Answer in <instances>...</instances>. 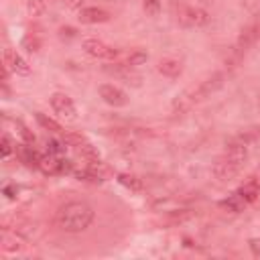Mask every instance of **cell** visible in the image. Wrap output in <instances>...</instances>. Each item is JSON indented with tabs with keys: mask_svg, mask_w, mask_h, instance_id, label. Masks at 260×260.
Instances as JSON below:
<instances>
[{
	"mask_svg": "<svg viewBox=\"0 0 260 260\" xmlns=\"http://www.w3.org/2000/svg\"><path fill=\"white\" fill-rule=\"evenodd\" d=\"M95 211L85 201H69L55 211V225L67 234L85 232L93 223Z\"/></svg>",
	"mask_w": 260,
	"mask_h": 260,
	"instance_id": "obj_1",
	"label": "cell"
},
{
	"mask_svg": "<svg viewBox=\"0 0 260 260\" xmlns=\"http://www.w3.org/2000/svg\"><path fill=\"white\" fill-rule=\"evenodd\" d=\"M246 158H248V146L238 144V142H230L228 148H225V152L213 165V177L219 183L232 181L242 171Z\"/></svg>",
	"mask_w": 260,
	"mask_h": 260,
	"instance_id": "obj_2",
	"label": "cell"
},
{
	"mask_svg": "<svg viewBox=\"0 0 260 260\" xmlns=\"http://www.w3.org/2000/svg\"><path fill=\"white\" fill-rule=\"evenodd\" d=\"M223 79H225V73H213L211 77H207V79H203L195 89H191V91H185V93H181L175 102H173V110L177 112H185V110H189L193 104H197V102H201V100H205L207 95H211L213 91H217L221 85H223Z\"/></svg>",
	"mask_w": 260,
	"mask_h": 260,
	"instance_id": "obj_3",
	"label": "cell"
},
{
	"mask_svg": "<svg viewBox=\"0 0 260 260\" xmlns=\"http://www.w3.org/2000/svg\"><path fill=\"white\" fill-rule=\"evenodd\" d=\"M177 20L187 28H199L209 22V14L199 6H181L177 12Z\"/></svg>",
	"mask_w": 260,
	"mask_h": 260,
	"instance_id": "obj_4",
	"label": "cell"
},
{
	"mask_svg": "<svg viewBox=\"0 0 260 260\" xmlns=\"http://www.w3.org/2000/svg\"><path fill=\"white\" fill-rule=\"evenodd\" d=\"M83 51L87 55H91L95 59H104V61H118L120 59V53L114 47L100 41V39H85L83 41Z\"/></svg>",
	"mask_w": 260,
	"mask_h": 260,
	"instance_id": "obj_5",
	"label": "cell"
},
{
	"mask_svg": "<svg viewBox=\"0 0 260 260\" xmlns=\"http://www.w3.org/2000/svg\"><path fill=\"white\" fill-rule=\"evenodd\" d=\"M51 108L55 110V114H59L61 118H65V120H69V122L77 120L75 104H73V100H71L67 93H63V91H55V93L51 95Z\"/></svg>",
	"mask_w": 260,
	"mask_h": 260,
	"instance_id": "obj_6",
	"label": "cell"
},
{
	"mask_svg": "<svg viewBox=\"0 0 260 260\" xmlns=\"http://www.w3.org/2000/svg\"><path fill=\"white\" fill-rule=\"evenodd\" d=\"M98 91H100V98H102L106 104L114 106V108H124V106L128 104V93H126L124 89H120L118 85L102 83V85L98 87Z\"/></svg>",
	"mask_w": 260,
	"mask_h": 260,
	"instance_id": "obj_7",
	"label": "cell"
},
{
	"mask_svg": "<svg viewBox=\"0 0 260 260\" xmlns=\"http://www.w3.org/2000/svg\"><path fill=\"white\" fill-rule=\"evenodd\" d=\"M258 41H260V22H252V24H248V26L242 30V35L238 37L236 51L244 53V51H248L252 45H256Z\"/></svg>",
	"mask_w": 260,
	"mask_h": 260,
	"instance_id": "obj_8",
	"label": "cell"
},
{
	"mask_svg": "<svg viewBox=\"0 0 260 260\" xmlns=\"http://www.w3.org/2000/svg\"><path fill=\"white\" fill-rule=\"evenodd\" d=\"M4 65L10 71H14L16 75H28L30 73V65L14 49H4Z\"/></svg>",
	"mask_w": 260,
	"mask_h": 260,
	"instance_id": "obj_9",
	"label": "cell"
},
{
	"mask_svg": "<svg viewBox=\"0 0 260 260\" xmlns=\"http://www.w3.org/2000/svg\"><path fill=\"white\" fill-rule=\"evenodd\" d=\"M79 20L83 24H102L110 20V12L98 6H85L79 10Z\"/></svg>",
	"mask_w": 260,
	"mask_h": 260,
	"instance_id": "obj_10",
	"label": "cell"
},
{
	"mask_svg": "<svg viewBox=\"0 0 260 260\" xmlns=\"http://www.w3.org/2000/svg\"><path fill=\"white\" fill-rule=\"evenodd\" d=\"M236 193L244 199V203H246V205H250V203H254V201H256V197L260 195V181H258L256 177H250L244 185H240V187L236 189Z\"/></svg>",
	"mask_w": 260,
	"mask_h": 260,
	"instance_id": "obj_11",
	"label": "cell"
},
{
	"mask_svg": "<svg viewBox=\"0 0 260 260\" xmlns=\"http://www.w3.org/2000/svg\"><path fill=\"white\" fill-rule=\"evenodd\" d=\"M156 69H158V73H162L165 77L175 79V77H179V75L183 73V61H181V59H175V57H165V59L158 61Z\"/></svg>",
	"mask_w": 260,
	"mask_h": 260,
	"instance_id": "obj_12",
	"label": "cell"
},
{
	"mask_svg": "<svg viewBox=\"0 0 260 260\" xmlns=\"http://www.w3.org/2000/svg\"><path fill=\"white\" fill-rule=\"evenodd\" d=\"M146 61H148V53H146L144 49H134V51H130V53L122 55L118 65H124V67H130V69H134V67H140V65H144Z\"/></svg>",
	"mask_w": 260,
	"mask_h": 260,
	"instance_id": "obj_13",
	"label": "cell"
},
{
	"mask_svg": "<svg viewBox=\"0 0 260 260\" xmlns=\"http://www.w3.org/2000/svg\"><path fill=\"white\" fill-rule=\"evenodd\" d=\"M39 169L45 173V175H57L61 173V158H57V154H41L39 158Z\"/></svg>",
	"mask_w": 260,
	"mask_h": 260,
	"instance_id": "obj_14",
	"label": "cell"
},
{
	"mask_svg": "<svg viewBox=\"0 0 260 260\" xmlns=\"http://www.w3.org/2000/svg\"><path fill=\"white\" fill-rule=\"evenodd\" d=\"M219 207L223 209V211H228V213H240V211H244L248 205L244 203V199L234 191L232 195H228L225 199H221L219 201Z\"/></svg>",
	"mask_w": 260,
	"mask_h": 260,
	"instance_id": "obj_15",
	"label": "cell"
},
{
	"mask_svg": "<svg viewBox=\"0 0 260 260\" xmlns=\"http://www.w3.org/2000/svg\"><path fill=\"white\" fill-rule=\"evenodd\" d=\"M24 248V238L18 234H8V230H4L2 234V250L4 252H20Z\"/></svg>",
	"mask_w": 260,
	"mask_h": 260,
	"instance_id": "obj_16",
	"label": "cell"
},
{
	"mask_svg": "<svg viewBox=\"0 0 260 260\" xmlns=\"http://www.w3.org/2000/svg\"><path fill=\"white\" fill-rule=\"evenodd\" d=\"M118 183L124 185V187L130 189V191H134V193L142 191V179H138V177L132 175V173H120V175H118Z\"/></svg>",
	"mask_w": 260,
	"mask_h": 260,
	"instance_id": "obj_17",
	"label": "cell"
},
{
	"mask_svg": "<svg viewBox=\"0 0 260 260\" xmlns=\"http://www.w3.org/2000/svg\"><path fill=\"white\" fill-rule=\"evenodd\" d=\"M193 215H195V211H191V209H181V211H171L162 221H165L167 225H177V223H181V221L191 219Z\"/></svg>",
	"mask_w": 260,
	"mask_h": 260,
	"instance_id": "obj_18",
	"label": "cell"
},
{
	"mask_svg": "<svg viewBox=\"0 0 260 260\" xmlns=\"http://www.w3.org/2000/svg\"><path fill=\"white\" fill-rule=\"evenodd\" d=\"M35 116H37V122H39L45 130H49V132H61V124H59V122H55L53 118L45 116L43 112H37Z\"/></svg>",
	"mask_w": 260,
	"mask_h": 260,
	"instance_id": "obj_19",
	"label": "cell"
},
{
	"mask_svg": "<svg viewBox=\"0 0 260 260\" xmlns=\"http://www.w3.org/2000/svg\"><path fill=\"white\" fill-rule=\"evenodd\" d=\"M75 177H77L79 181H87V183H100V181H102V175L95 173L91 167H85V169H81V171H75Z\"/></svg>",
	"mask_w": 260,
	"mask_h": 260,
	"instance_id": "obj_20",
	"label": "cell"
},
{
	"mask_svg": "<svg viewBox=\"0 0 260 260\" xmlns=\"http://www.w3.org/2000/svg\"><path fill=\"white\" fill-rule=\"evenodd\" d=\"M22 47H24L28 53H39V49H41V39L35 37V35H26V37L22 39Z\"/></svg>",
	"mask_w": 260,
	"mask_h": 260,
	"instance_id": "obj_21",
	"label": "cell"
},
{
	"mask_svg": "<svg viewBox=\"0 0 260 260\" xmlns=\"http://www.w3.org/2000/svg\"><path fill=\"white\" fill-rule=\"evenodd\" d=\"M63 140H65V144H69V146H73V148H79V146H83V144L87 142L81 134H75V132H67V134L63 136Z\"/></svg>",
	"mask_w": 260,
	"mask_h": 260,
	"instance_id": "obj_22",
	"label": "cell"
},
{
	"mask_svg": "<svg viewBox=\"0 0 260 260\" xmlns=\"http://www.w3.org/2000/svg\"><path fill=\"white\" fill-rule=\"evenodd\" d=\"M12 150H14V144H12L10 136L2 134V140H0V154H2V158H8L12 154Z\"/></svg>",
	"mask_w": 260,
	"mask_h": 260,
	"instance_id": "obj_23",
	"label": "cell"
},
{
	"mask_svg": "<svg viewBox=\"0 0 260 260\" xmlns=\"http://www.w3.org/2000/svg\"><path fill=\"white\" fill-rule=\"evenodd\" d=\"M47 10L45 0H28V14L30 16H41Z\"/></svg>",
	"mask_w": 260,
	"mask_h": 260,
	"instance_id": "obj_24",
	"label": "cell"
},
{
	"mask_svg": "<svg viewBox=\"0 0 260 260\" xmlns=\"http://www.w3.org/2000/svg\"><path fill=\"white\" fill-rule=\"evenodd\" d=\"M142 8L148 16H158L160 12V0H142Z\"/></svg>",
	"mask_w": 260,
	"mask_h": 260,
	"instance_id": "obj_25",
	"label": "cell"
},
{
	"mask_svg": "<svg viewBox=\"0 0 260 260\" xmlns=\"http://www.w3.org/2000/svg\"><path fill=\"white\" fill-rule=\"evenodd\" d=\"M47 152H51V154H61V152H65V140H55V138L47 140Z\"/></svg>",
	"mask_w": 260,
	"mask_h": 260,
	"instance_id": "obj_26",
	"label": "cell"
},
{
	"mask_svg": "<svg viewBox=\"0 0 260 260\" xmlns=\"http://www.w3.org/2000/svg\"><path fill=\"white\" fill-rule=\"evenodd\" d=\"M16 128H18V134L22 136V140H24V144H35V134L22 124V122H16Z\"/></svg>",
	"mask_w": 260,
	"mask_h": 260,
	"instance_id": "obj_27",
	"label": "cell"
},
{
	"mask_svg": "<svg viewBox=\"0 0 260 260\" xmlns=\"http://www.w3.org/2000/svg\"><path fill=\"white\" fill-rule=\"evenodd\" d=\"M250 250H252V254H254L256 258H260V238L250 240Z\"/></svg>",
	"mask_w": 260,
	"mask_h": 260,
	"instance_id": "obj_28",
	"label": "cell"
},
{
	"mask_svg": "<svg viewBox=\"0 0 260 260\" xmlns=\"http://www.w3.org/2000/svg\"><path fill=\"white\" fill-rule=\"evenodd\" d=\"M67 6H69V8H73V10H81L83 0H67Z\"/></svg>",
	"mask_w": 260,
	"mask_h": 260,
	"instance_id": "obj_29",
	"label": "cell"
},
{
	"mask_svg": "<svg viewBox=\"0 0 260 260\" xmlns=\"http://www.w3.org/2000/svg\"><path fill=\"white\" fill-rule=\"evenodd\" d=\"M199 2H201V4H211L213 0H199Z\"/></svg>",
	"mask_w": 260,
	"mask_h": 260,
	"instance_id": "obj_30",
	"label": "cell"
}]
</instances>
